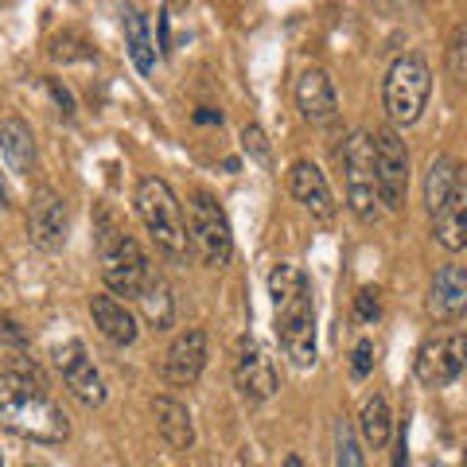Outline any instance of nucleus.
Listing matches in <instances>:
<instances>
[{
	"instance_id": "obj_1",
	"label": "nucleus",
	"mask_w": 467,
	"mask_h": 467,
	"mask_svg": "<svg viewBox=\"0 0 467 467\" xmlns=\"http://www.w3.org/2000/svg\"><path fill=\"white\" fill-rule=\"evenodd\" d=\"M269 296L276 308V339H281L285 358L300 370L316 367V304L304 269H296L292 261L273 265Z\"/></svg>"
},
{
	"instance_id": "obj_2",
	"label": "nucleus",
	"mask_w": 467,
	"mask_h": 467,
	"mask_svg": "<svg viewBox=\"0 0 467 467\" xmlns=\"http://www.w3.org/2000/svg\"><path fill=\"white\" fill-rule=\"evenodd\" d=\"M0 429H8L20 441L63 444L70 436V420L32 374L5 370L0 374Z\"/></svg>"
},
{
	"instance_id": "obj_3",
	"label": "nucleus",
	"mask_w": 467,
	"mask_h": 467,
	"mask_svg": "<svg viewBox=\"0 0 467 467\" xmlns=\"http://www.w3.org/2000/svg\"><path fill=\"white\" fill-rule=\"evenodd\" d=\"M98 261H101V281L109 285L113 296H133L149 281V257L137 245V238L129 230H121L109 214H101V226H98Z\"/></svg>"
},
{
	"instance_id": "obj_4",
	"label": "nucleus",
	"mask_w": 467,
	"mask_h": 467,
	"mask_svg": "<svg viewBox=\"0 0 467 467\" xmlns=\"http://www.w3.org/2000/svg\"><path fill=\"white\" fill-rule=\"evenodd\" d=\"M137 214L144 230L152 234L156 250L168 261H183L187 250H192V238H187V223L180 211V199L171 195V187L160 180V175H149V180L137 183Z\"/></svg>"
},
{
	"instance_id": "obj_5",
	"label": "nucleus",
	"mask_w": 467,
	"mask_h": 467,
	"mask_svg": "<svg viewBox=\"0 0 467 467\" xmlns=\"http://www.w3.org/2000/svg\"><path fill=\"white\" fill-rule=\"evenodd\" d=\"M432 94V70L420 55H401L393 58L386 86H382V101H386V117L393 125H417L420 113L429 106Z\"/></svg>"
},
{
	"instance_id": "obj_6",
	"label": "nucleus",
	"mask_w": 467,
	"mask_h": 467,
	"mask_svg": "<svg viewBox=\"0 0 467 467\" xmlns=\"http://www.w3.org/2000/svg\"><path fill=\"white\" fill-rule=\"evenodd\" d=\"M187 238H192L199 261L207 269H223L234 254V234L226 211L214 202V195L195 192L187 202Z\"/></svg>"
},
{
	"instance_id": "obj_7",
	"label": "nucleus",
	"mask_w": 467,
	"mask_h": 467,
	"mask_svg": "<svg viewBox=\"0 0 467 467\" xmlns=\"http://www.w3.org/2000/svg\"><path fill=\"white\" fill-rule=\"evenodd\" d=\"M343 171H347V202L358 223H374L378 218V175H374V133H350L343 140Z\"/></svg>"
},
{
	"instance_id": "obj_8",
	"label": "nucleus",
	"mask_w": 467,
	"mask_h": 467,
	"mask_svg": "<svg viewBox=\"0 0 467 467\" xmlns=\"http://www.w3.org/2000/svg\"><path fill=\"white\" fill-rule=\"evenodd\" d=\"M467 367V335L448 331V335H432L420 343L417 358H413V374L425 389H444L451 386Z\"/></svg>"
},
{
	"instance_id": "obj_9",
	"label": "nucleus",
	"mask_w": 467,
	"mask_h": 467,
	"mask_svg": "<svg viewBox=\"0 0 467 467\" xmlns=\"http://www.w3.org/2000/svg\"><path fill=\"white\" fill-rule=\"evenodd\" d=\"M374 175H378V199H382V207L401 211L405 192H409V149L393 125L374 133Z\"/></svg>"
},
{
	"instance_id": "obj_10",
	"label": "nucleus",
	"mask_w": 467,
	"mask_h": 467,
	"mask_svg": "<svg viewBox=\"0 0 467 467\" xmlns=\"http://www.w3.org/2000/svg\"><path fill=\"white\" fill-rule=\"evenodd\" d=\"M234 382H238L242 398L245 401H269L276 386H281V378H276V358L265 343L257 339H242L238 347V362H234Z\"/></svg>"
},
{
	"instance_id": "obj_11",
	"label": "nucleus",
	"mask_w": 467,
	"mask_h": 467,
	"mask_svg": "<svg viewBox=\"0 0 467 467\" xmlns=\"http://www.w3.org/2000/svg\"><path fill=\"white\" fill-rule=\"evenodd\" d=\"M55 367L63 374L67 389L75 393L86 409L106 401V382H101V374L94 370V358L86 355V347L78 339H67L63 347H55Z\"/></svg>"
},
{
	"instance_id": "obj_12",
	"label": "nucleus",
	"mask_w": 467,
	"mask_h": 467,
	"mask_svg": "<svg viewBox=\"0 0 467 467\" xmlns=\"http://www.w3.org/2000/svg\"><path fill=\"white\" fill-rule=\"evenodd\" d=\"M202 367H207V331L202 327H187L171 339V347L164 350V362H160V374L164 382L183 389V386H195Z\"/></svg>"
},
{
	"instance_id": "obj_13",
	"label": "nucleus",
	"mask_w": 467,
	"mask_h": 467,
	"mask_svg": "<svg viewBox=\"0 0 467 467\" xmlns=\"http://www.w3.org/2000/svg\"><path fill=\"white\" fill-rule=\"evenodd\" d=\"M67 230H70L67 199L58 192H39L36 202H32V211H27V238H32V245L43 250V254L63 250Z\"/></svg>"
},
{
	"instance_id": "obj_14",
	"label": "nucleus",
	"mask_w": 467,
	"mask_h": 467,
	"mask_svg": "<svg viewBox=\"0 0 467 467\" xmlns=\"http://www.w3.org/2000/svg\"><path fill=\"white\" fill-rule=\"evenodd\" d=\"M288 192L312 218H319V223H335V214H339V202H335L331 187H327V175L319 171L312 160H296V164L288 168Z\"/></svg>"
},
{
	"instance_id": "obj_15",
	"label": "nucleus",
	"mask_w": 467,
	"mask_h": 467,
	"mask_svg": "<svg viewBox=\"0 0 467 467\" xmlns=\"http://www.w3.org/2000/svg\"><path fill=\"white\" fill-rule=\"evenodd\" d=\"M296 109L308 125H331L339 117V94L324 67H308L296 78Z\"/></svg>"
},
{
	"instance_id": "obj_16",
	"label": "nucleus",
	"mask_w": 467,
	"mask_h": 467,
	"mask_svg": "<svg viewBox=\"0 0 467 467\" xmlns=\"http://www.w3.org/2000/svg\"><path fill=\"white\" fill-rule=\"evenodd\" d=\"M425 312L436 324H451L467 312V269L463 265H444L432 276L429 296H425Z\"/></svg>"
},
{
	"instance_id": "obj_17",
	"label": "nucleus",
	"mask_w": 467,
	"mask_h": 467,
	"mask_svg": "<svg viewBox=\"0 0 467 467\" xmlns=\"http://www.w3.org/2000/svg\"><path fill=\"white\" fill-rule=\"evenodd\" d=\"M432 234H436V242L451 254L467 250V168L460 171L456 192H451L444 207L432 214Z\"/></svg>"
},
{
	"instance_id": "obj_18",
	"label": "nucleus",
	"mask_w": 467,
	"mask_h": 467,
	"mask_svg": "<svg viewBox=\"0 0 467 467\" xmlns=\"http://www.w3.org/2000/svg\"><path fill=\"white\" fill-rule=\"evenodd\" d=\"M90 316H94V327L106 335L113 347H133L137 343V319L121 300L113 296V292H98V296H90Z\"/></svg>"
},
{
	"instance_id": "obj_19",
	"label": "nucleus",
	"mask_w": 467,
	"mask_h": 467,
	"mask_svg": "<svg viewBox=\"0 0 467 467\" xmlns=\"http://www.w3.org/2000/svg\"><path fill=\"white\" fill-rule=\"evenodd\" d=\"M121 32H125V47L129 58L140 75H152L156 70V47H152V32H149V16L137 8V5H125L121 8Z\"/></svg>"
},
{
	"instance_id": "obj_20",
	"label": "nucleus",
	"mask_w": 467,
	"mask_h": 467,
	"mask_svg": "<svg viewBox=\"0 0 467 467\" xmlns=\"http://www.w3.org/2000/svg\"><path fill=\"white\" fill-rule=\"evenodd\" d=\"M152 417H156V429L160 436L175 448V451H187L195 444V425H192V413H187L183 401L175 398H156L152 401Z\"/></svg>"
},
{
	"instance_id": "obj_21",
	"label": "nucleus",
	"mask_w": 467,
	"mask_h": 467,
	"mask_svg": "<svg viewBox=\"0 0 467 467\" xmlns=\"http://www.w3.org/2000/svg\"><path fill=\"white\" fill-rule=\"evenodd\" d=\"M0 152H5L8 168L16 175H27L36 164V137L32 129H27V121H20V117H5L0 121Z\"/></svg>"
},
{
	"instance_id": "obj_22",
	"label": "nucleus",
	"mask_w": 467,
	"mask_h": 467,
	"mask_svg": "<svg viewBox=\"0 0 467 467\" xmlns=\"http://www.w3.org/2000/svg\"><path fill=\"white\" fill-rule=\"evenodd\" d=\"M137 304L156 331H168L175 324V296L160 273H149V281H144V288L137 292Z\"/></svg>"
},
{
	"instance_id": "obj_23",
	"label": "nucleus",
	"mask_w": 467,
	"mask_h": 467,
	"mask_svg": "<svg viewBox=\"0 0 467 467\" xmlns=\"http://www.w3.org/2000/svg\"><path fill=\"white\" fill-rule=\"evenodd\" d=\"M456 183H460L456 160H451V156H436L429 164V175H425V207H429V214H436L444 207L448 195L456 192Z\"/></svg>"
},
{
	"instance_id": "obj_24",
	"label": "nucleus",
	"mask_w": 467,
	"mask_h": 467,
	"mask_svg": "<svg viewBox=\"0 0 467 467\" xmlns=\"http://www.w3.org/2000/svg\"><path fill=\"white\" fill-rule=\"evenodd\" d=\"M358 432L362 441H367L374 451L389 444V432H393V417H389V401L382 393H374V398L362 405V417H358Z\"/></svg>"
},
{
	"instance_id": "obj_25",
	"label": "nucleus",
	"mask_w": 467,
	"mask_h": 467,
	"mask_svg": "<svg viewBox=\"0 0 467 467\" xmlns=\"http://www.w3.org/2000/svg\"><path fill=\"white\" fill-rule=\"evenodd\" d=\"M335 467H367V456H362V444L350 420L335 425Z\"/></svg>"
},
{
	"instance_id": "obj_26",
	"label": "nucleus",
	"mask_w": 467,
	"mask_h": 467,
	"mask_svg": "<svg viewBox=\"0 0 467 467\" xmlns=\"http://www.w3.org/2000/svg\"><path fill=\"white\" fill-rule=\"evenodd\" d=\"M448 75L460 86H467V24L460 27L456 39H451V47H448Z\"/></svg>"
},
{
	"instance_id": "obj_27",
	"label": "nucleus",
	"mask_w": 467,
	"mask_h": 467,
	"mask_svg": "<svg viewBox=\"0 0 467 467\" xmlns=\"http://www.w3.org/2000/svg\"><path fill=\"white\" fill-rule=\"evenodd\" d=\"M242 149L250 152L257 164H269V140H265V133H261L257 125H245L242 129Z\"/></svg>"
},
{
	"instance_id": "obj_28",
	"label": "nucleus",
	"mask_w": 467,
	"mask_h": 467,
	"mask_svg": "<svg viewBox=\"0 0 467 467\" xmlns=\"http://www.w3.org/2000/svg\"><path fill=\"white\" fill-rule=\"evenodd\" d=\"M355 312L362 324H378L382 319V300H378V288H362L355 296Z\"/></svg>"
},
{
	"instance_id": "obj_29",
	"label": "nucleus",
	"mask_w": 467,
	"mask_h": 467,
	"mask_svg": "<svg viewBox=\"0 0 467 467\" xmlns=\"http://www.w3.org/2000/svg\"><path fill=\"white\" fill-rule=\"evenodd\" d=\"M374 367V339H358L355 350H350V374L355 378H367Z\"/></svg>"
},
{
	"instance_id": "obj_30",
	"label": "nucleus",
	"mask_w": 467,
	"mask_h": 467,
	"mask_svg": "<svg viewBox=\"0 0 467 467\" xmlns=\"http://www.w3.org/2000/svg\"><path fill=\"white\" fill-rule=\"evenodd\" d=\"M0 343H8V347H20L24 343V331L12 324L8 316H0Z\"/></svg>"
},
{
	"instance_id": "obj_31",
	"label": "nucleus",
	"mask_w": 467,
	"mask_h": 467,
	"mask_svg": "<svg viewBox=\"0 0 467 467\" xmlns=\"http://www.w3.org/2000/svg\"><path fill=\"white\" fill-rule=\"evenodd\" d=\"M389 467H409V444H405V432L398 436V444H393V463Z\"/></svg>"
},
{
	"instance_id": "obj_32",
	"label": "nucleus",
	"mask_w": 467,
	"mask_h": 467,
	"mask_svg": "<svg viewBox=\"0 0 467 467\" xmlns=\"http://www.w3.org/2000/svg\"><path fill=\"white\" fill-rule=\"evenodd\" d=\"M195 121H199V125H223V113H214V109H199V113H195Z\"/></svg>"
},
{
	"instance_id": "obj_33",
	"label": "nucleus",
	"mask_w": 467,
	"mask_h": 467,
	"mask_svg": "<svg viewBox=\"0 0 467 467\" xmlns=\"http://www.w3.org/2000/svg\"><path fill=\"white\" fill-rule=\"evenodd\" d=\"M285 467H304V460H300V456H288V460H285Z\"/></svg>"
},
{
	"instance_id": "obj_34",
	"label": "nucleus",
	"mask_w": 467,
	"mask_h": 467,
	"mask_svg": "<svg viewBox=\"0 0 467 467\" xmlns=\"http://www.w3.org/2000/svg\"><path fill=\"white\" fill-rule=\"evenodd\" d=\"M0 202H8V187H5V180H0Z\"/></svg>"
},
{
	"instance_id": "obj_35",
	"label": "nucleus",
	"mask_w": 467,
	"mask_h": 467,
	"mask_svg": "<svg viewBox=\"0 0 467 467\" xmlns=\"http://www.w3.org/2000/svg\"><path fill=\"white\" fill-rule=\"evenodd\" d=\"M389 5H409V0H389Z\"/></svg>"
},
{
	"instance_id": "obj_36",
	"label": "nucleus",
	"mask_w": 467,
	"mask_h": 467,
	"mask_svg": "<svg viewBox=\"0 0 467 467\" xmlns=\"http://www.w3.org/2000/svg\"><path fill=\"white\" fill-rule=\"evenodd\" d=\"M429 467H448V463H429Z\"/></svg>"
},
{
	"instance_id": "obj_37",
	"label": "nucleus",
	"mask_w": 467,
	"mask_h": 467,
	"mask_svg": "<svg viewBox=\"0 0 467 467\" xmlns=\"http://www.w3.org/2000/svg\"><path fill=\"white\" fill-rule=\"evenodd\" d=\"M463 467H467V456H463Z\"/></svg>"
},
{
	"instance_id": "obj_38",
	"label": "nucleus",
	"mask_w": 467,
	"mask_h": 467,
	"mask_svg": "<svg viewBox=\"0 0 467 467\" xmlns=\"http://www.w3.org/2000/svg\"><path fill=\"white\" fill-rule=\"evenodd\" d=\"M0 467H5V460H0Z\"/></svg>"
}]
</instances>
